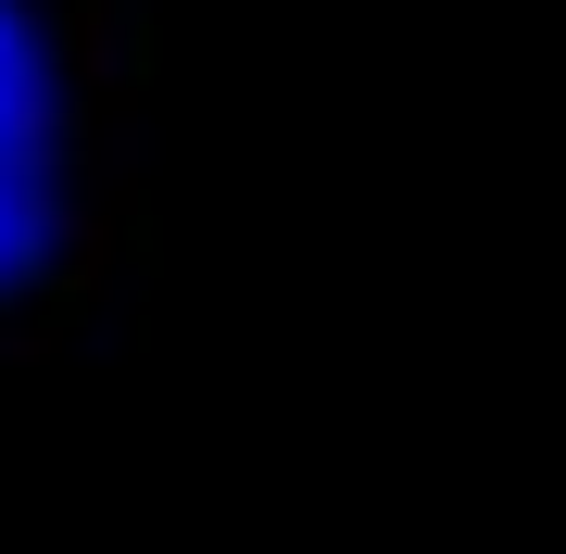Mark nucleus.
I'll return each instance as SVG.
<instances>
[{
	"label": "nucleus",
	"mask_w": 566,
	"mask_h": 554,
	"mask_svg": "<svg viewBox=\"0 0 566 554\" xmlns=\"http://www.w3.org/2000/svg\"><path fill=\"white\" fill-rule=\"evenodd\" d=\"M51 240V51L25 0H0V278H25Z\"/></svg>",
	"instance_id": "nucleus-1"
}]
</instances>
